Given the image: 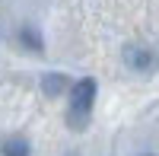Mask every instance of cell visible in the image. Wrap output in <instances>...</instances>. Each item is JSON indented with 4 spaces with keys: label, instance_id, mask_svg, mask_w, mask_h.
Listing matches in <instances>:
<instances>
[{
    "label": "cell",
    "instance_id": "obj_1",
    "mask_svg": "<svg viewBox=\"0 0 159 156\" xmlns=\"http://www.w3.org/2000/svg\"><path fill=\"white\" fill-rule=\"evenodd\" d=\"M92 102H96V80H80L70 93V124H76V127L86 124Z\"/></svg>",
    "mask_w": 159,
    "mask_h": 156
},
{
    "label": "cell",
    "instance_id": "obj_2",
    "mask_svg": "<svg viewBox=\"0 0 159 156\" xmlns=\"http://www.w3.org/2000/svg\"><path fill=\"white\" fill-rule=\"evenodd\" d=\"M3 156H29V144L19 140V137H13V140L3 144Z\"/></svg>",
    "mask_w": 159,
    "mask_h": 156
}]
</instances>
